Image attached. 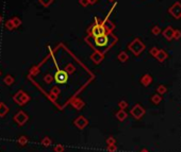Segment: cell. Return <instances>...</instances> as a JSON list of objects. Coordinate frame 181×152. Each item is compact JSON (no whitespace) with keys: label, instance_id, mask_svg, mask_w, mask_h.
Segmentation results:
<instances>
[{"label":"cell","instance_id":"cell-1","mask_svg":"<svg viewBox=\"0 0 181 152\" xmlns=\"http://www.w3.org/2000/svg\"><path fill=\"white\" fill-rule=\"evenodd\" d=\"M85 41L92 46L93 48L96 49V51L105 53L110 47H112L114 45V43L116 42V37L113 36L111 33H107L105 35L98 36V37H94L92 35H89L85 38Z\"/></svg>","mask_w":181,"mask_h":152},{"label":"cell","instance_id":"cell-2","mask_svg":"<svg viewBox=\"0 0 181 152\" xmlns=\"http://www.w3.org/2000/svg\"><path fill=\"white\" fill-rule=\"evenodd\" d=\"M95 21L96 23L92 26V28L89 30V35H92L94 37H98V36H102L107 34V30H106V27L103 25V23H98V19L95 18Z\"/></svg>","mask_w":181,"mask_h":152},{"label":"cell","instance_id":"cell-3","mask_svg":"<svg viewBox=\"0 0 181 152\" xmlns=\"http://www.w3.org/2000/svg\"><path fill=\"white\" fill-rule=\"evenodd\" d=\"M128 48L130 49V51H132V53L134 54V56H140V54L143 52L144 49H145V46H144V44L142 43L141 39L135 38V39H133V41L131 42L130 45L128 46Z\"/></svg>","mask_w":181,"mask_h":152},{"label":"cell","instance_id":"cell-4","mask_svg":"<svg viewBox=\"0 0 181 152\" xmlns=\"http://www.w3.org/2000/svg\"><path fill=\"white\" fill-rule=\"evenodd\" d=\"M13 99L14 101L16 102L19 105H25L26 103H28L29 100H30V97L26 94L25 91H18L14 96H13Z\"/></svg>","mask_w":181,"mask_h":152},{"label":"cell","instance_id":"cell-5","mask_svg":"<svg viewBox=\"0 0 181 152\" xmlns=\"http://www.w3.org/2000/svg\"><path fill=\"white\" fill-rule=\"evenodd\" d=\"M53 78L56 83L64 84L66 83L67 80H68V72H67L66 70H61V69H59V70H56Z\"/></svg>","mask_w":181,"mask_h":152},{"label":"cell","instance_id":"cell-6","mask_svg":"<svg viewBox=\"0 0 181 152\" xmlns=\"http://www.w3.org/2000/svg\"><path fill=\"white\" fill-rule=\"evenodd\" d=\"M130 114L134 117L135 119L138 120L145 115V110H144V107H142V105H140V104H135L134 107L131 109Z\"/></svg>","mask_w":181,"mask_h":152},{"label":"cell","instance_id":"cell-7","mask_svg":"<svg viewBox=\"0 0 181 152\" xmlns=\"http://www.w3.org/2000/svg\"><path fill=\"white\" fill-rule=\"evenodd\" d=\"M14 120H15L18 124L23 126V124H25L26 122H27V120H28V115L26 114L25 112L19 111L17 114L14 116Z\"/></svg>","mask_w":181,"mask_h":152},{"label":"cell","instance_id":"cell-8","mask_svg":"<svg viewBox=\"0 0 181 152\" xmlns=\"http://www.w3.org/2000/svg\"><path fill=\"white\" fill-rule=\"evenodd\" d=\"M74 124L76 126L78 129L80 130H83L84 128H86V126L89 124V121H87V119L85 118L84 116H79L78 118H76L74 121Z\"/></svg>","mask_w":181,"mask_h":152},{"label":"cell","instance_id":"cell-9","mask_svg":"<svg viewBox=\"0 0 181 152\" xmlns=\"http://www.w3.org/2000/svg\"><path fill=\"white\" fill-rule=\"evenodd\" d=\"M169 13L174 16L175 18H180L181 17V4L179 2H176L175 4L169 9Z\"/></svg>","mask_w":181,"mask_h":152},{"label":"cell","instance_id":"cell-10","mask_svg":"<svg viewBox=\"0 0 181 152\" xmlns=\"http://www.w3.org/2000/svg\"><path fill=\"white\" fill-rule=\"evenodd\" d=\"M70 104H72L76 110H81L82 107H84V102L82 101L80 98H78V97H75V98L70 99Z\"/></svg>","mask_w":181,"mask_h":152},{"label":"cell","instance_id":"cell-11","mask_svg":"<svg viewBox=\"0 0 181 152\" xmlns=\"http://www.w3.org/2000/svg\"><path fill=\"white\" fill-rule=\"evenodd\" d=\"M91 58L93 60V62H95L96 64H99L100 62L103 60V53L99 52V51H95V53H93L91 56Z\"/></svg>","mask_w":181,"mask_h":152},{"label":"cell","instance_id":"cell-12","mask_svg":"<svg viewBox=\"0 0 181 152\" xmlns=\"http://www.w3.org/2000/svg\"><path fill=\"white\" fill-rule=\"evenodd\" d=\"M174 32H175V30H174L171 27H167V28L163 31V36L166 39L171 41V38H174Z\"/></svg>","mask_w":181,"mask_h":152},{"label":"cell","instance_id":"cell-13","mask_svg":"<svg viewBox=\"0 0 181 152\" xmlns=\"http://www.w3.org/2000/svg\"><path fill=\"white\" fill-rule=\"evenodd\" d=\"M156 58L158 60L159 62H164L166 58H167V53H166L163 49H160V50H159V52H158V54H157Z\"/></svg>","mask_w":181,"mask_h":152},{"label":"cell","instance_id":"cell-14","mask_svg":"<svg viewBox=\"0 0 181 152\" xmlns=\"http://www.w3.org/2000/svg\"><path fill=\"white\" fill-rule=\"evenodd\" d=\"M151 81H152V78H151L150 75H145V76H143V78L141 79V83L143 84L144 86H149Z\"/></svg>","mask_w":181,"mask_h":152},{"label":"cell","instance_id":"cell-15","mask_svg":"<svg viewBox=\"0 0 181 152\" xmlns=\"http://www.w3.org/2000/svg\"><path fill=\"white\" fill-rule=\"evenodd\" d=\"M116 119L118 120V121H124V120L127 118V113L125 112V110H120V111H118L117 113H116Z\"/></svg>","mask_w":181,"mask_h":152},{"label":"cell","instance_id":"cell-16","mask_svg":"<svg viewBox=\"0 0 181 152\" xmlns=\"http://www.w3.org/2000/svg\"><path fill=\"white\" fill-rule=\"evenodd\" d=\"M103 23V25H105L106 27V30H107L108 33H112L113 29H114V25H113L111 21L109 20V19H106L105 21H102Z\"/></svg>","mask_w":181,"mask_h":152},{"label":"cell","instance_id":"cell-17","mask_svg":"<svg viewBox=\"0 0 181 152\" xmlns=\"http://www.w3.org/2000/svg\"><path fill=\"white\" fill-rule=\"evenodd\" d=\"M9 113V107L4 103L0 102V117H3Z\"/></svg>","mask_w":181,"mask_h":152},{"label":"cell","instance_id":"cell-18","mask_svg":"<svg viewBox=\"0 0 181 152\" xmlns=\"http://www.w3.org/2000/svg\"><path fill=\"white\" fill-rule=\"evenodd\" d=\"M3 82H4L5 85H8V86H11L15 80H14V77H12L11 75H8V76H5L4 79H3Z\"/></svg>","mask_w":181,"mask_h":152},{"label":"cell","instance_id":"cell-19","mask_svg":"<svg viewBox=\"0 0 181 152\" xmlns=\"http://www.w3.org/2000/svg\"><path fill=\"white\" fill-rule=\"evenodd\" d=\"M151 101H152V103H153V104H156V105H158V104L161 102V95H159V94L153 95V96L151 97Z\"/></svg>","mask_w":181,"mask_h":152},{"label":"cell","instance_id":"cell-20","mask_svg":"<svg viewBox=\"0 0 181 152\" xmlns=\"http://www.w3.org/2000/svg\"><path fill=\"white\" fill-rule=\"evenodd\" d=\"M12 19V21H13V23H14V27H15V29L16 28H18L19 26H21V19L19 17H13V18H11Z\"/></svg>","mask_w":181,"mask_h":152},{"label":"cell","instance_id":"cell-21","mask_svg":"<svg viewBox=\"0 0 181 152\" xmlns=\"http://www.w3.org/2000/svg\"><path fill=\"white\" fill-rule=\"evenodd\" d=\"M118 60H119L120 62H122V63H125L128 60V54L122 51V52H120V53L118 54Z\"/></svg>","mask_w":181,"mask_h":152},{"label":"cell","instance_id":"cell-22","mask_svg":"<svg viewBox=\"0 0 181 152\" xmlns=\"http://www.w3.org/2000/svg\"><path fill=\"white\" fill-rule=\"evenodd\" d=\"M157 91H158L159 95H164L167 91V88H166L165 86H164L163 84H161V85H159V87L157 88Z\"/></svg>","mask_w":181,"mask_h":152},{"label":"cell","instance_id":"cell-23","mask_svg":"<svg viewBox=\"0 0 181 152\" xmlns=\"http://www.w3.org/2000/svg\"><path fill=\"white\" fill-rule=\"evenodd\" d=\"M5 28L8 29L9 31H12V30H14V29H15V27H14V23H13L12 19H9V20L5 23Z\"/></svg>","mask_w":181,"mask_h":152},{"label":"cell","instance_id":"cell-24","mask_svg":"<svg viewBox=\"0 0 181 152\" xmlns=\"http://www.w3.org/2000/svg\"><path fill=\"white\" fill-rule=\"evenodd\" d=\"M42 145L43 146H45V147H49L51 145V140L49 138V137H44L43 140H42Z\"/></svg>","mask_w":181,"mask_h":152},{"label":"cell","instance_id":"cell-25","mask_svg":"<svg viewBox=\"0 0 181 152\" xmlns=\"http://www.w3.org/2000/svg\"><path fill=\"white\" fill-rule=\"evenodd\" d=\"M38 1H40V3H41L43 7H45V8L49 7L51 3L53 2V0H38Z\"/></svg>","mask_w":181,"mask_h":152},{"label":"cell","instance_id":"cell-26","mask_svg":"<svg viewBox=\"0 0 181 152\" xmlns=\"http://www.w3.org/2000/svg\"><path fill=\"white\" fill-rule=\"evenodd\" d=\"M107 150L108 152H116L117 151V147H116V145H108Z\"/></svg>","mask_w":181,"mask_h":152},{"label":"cell","instance_id":"cell-27","mask_svg":"<svg viewBox=\"0 0 181 152\" xmlns=\"http://www.w3.org/2000/svg\"><path fill=\"white\" fill-rule=\"evenodd\" d=\"M18 142H19V145H21V146H25V145L28 142V138L26 136H21L19 140H18Z\"/></svg>","mask_w":181,"mask_h":152},{"label":"cell","instance_id":"cell-28","mask_svg":"<svg viewBox=\"0 0 181 152\" xmlns=\"http://www.w3.org/2000/svg\"><path fill=\"white\" fill-rule=\"evenodd\" d=\"M65 70H66L68 74H73V72L76 70V68L74 67V65H73V64H68V65L66 66V69H65Z\"/></svg>","mask_w":181,"mask_h":152},{"label":"cell","instance_id":"cell-29","mask_svg":"<svg viewBox=\"0 0 181 152\" xmlns=\"http://www.w3.org/2000/svg\"><path fill=\"white\" fill-rule=\"evenodd\" d=\"M54 78H52V76L51 75H46V76L44 77V81L46 82V83H51L52 82V80H53Z\"/></svg>","mask_w":181,"mask_h":152},{"label":"cell","instance_id":"cell-30","mask_svg":"<svg viewBox=\"0 0 181 152\" xmlns=\"http://www.w3.org/2000/svg\"><path fill=\"white\" fill-rule=\"evenodd\" d=\"M118 107H120V110H125L126 107H128V103L125 101V100H122V101L118 102Z\"/></svg>","mask_w":181,"mask_h":152},{"label":"cell","instance_id":"cell-31","mask_svg":"<svg viewBox=\"0 0 181 152\" xmlns=\"http://www.w3.org/2000/svg\"><path fill=\"white\" fill-rule=\"evenodd\" d=\"M106 142H107V145H115V142H116V140H115L114 137H109V138H107V140H106Z\"/></svg>","mask_w":181,"mask_h":152},{"label":"cell","instance_id":"cell-32","mask_svg":"<svg viewBox=\"0 0 181 152\" xmlns=\"http://www.w3.org/2000/svg\"><path fill=\"white\" fill-rule=\"evenodd\" d=\"M40 71V69H38V67H36V66H34V67H32V68L30 69V74L32 75V76H35V75H37V72Z\"/></svg>","mask_w":181,"mask_h":152},{"label":"cell","instance_id":"cell-33","mask_svg":"<svg viewBox=\"0 0 181 152\" xmlns=\"http://www.w3.org/2000/svg\"><path fill=\"white\" fill-rule=\"evenodd\" d=\"M160 28H159L158 26H155V27H153L152 28V30H151V32L153 33V34H155V35H159V34H160Z\"/></svg>","mask_w":181,"mask_h":152},{"label":"cell","instance_id":"cell-34","mask_svg":"<svg viewBox=\"0 0 181 152\" xmlns=\"http://www.w3.org/2000/svg\"><path fill=\"white\" fill-rule=\"evenodd\" d=\"M180 37H181V31L175 30V32H174V38H175V39H179Z\"/></svg>","mask_w":181,"mask_h":152},{"label":"cell","instance_id":"cell-35","mask_svg":"<svg viewBox=\"0 0 181 152\" xmlns=\"http://www.w3.org/2000/svg\"><path fill=\"white\" fill-rule=\"evenodd\" d=\"M54 151L56 152H64V147L62 145H56L54 147Z\"/></svg>","mask_w":181,"mask_h":152},{"label":"cell","instance_id":"cell-36","mask_svg":"<svg viewBox=\"0 0 181 152\" xmlns=\"http://www.w3.org/2000/svg\"><path fill=\"white\" fill-rule=\"evenodd\" d=\"M158 52H159V49L156 48V47H155V48H151V49H150V54H151L152 56H157Z\"/></svg>","mask_w":181,"mask_h":152},{"label":"cell","instance_id":"cell-37","mask_svg":"<svg viewBox=\"0 0 181 152\" xmlns=\"http://www.w3.org/2000/svg\"><path fill=\"white\" fill-rule=\"evenodd\" d=\"M79 2L82 7H86V5L89 4V0H79Z\"/></svg>","mask_w":181,"mask_h":152},{"label":"cell","instance_id":"cell-38","mask_svg":"<svg viewBox=\"0 0 181 152\" xmlns=\"http://www.w3.org/2000/svg\"><path fill=\"white\" fill-rule=\"evenodd\" d=\"M96 1H97V0H89V3H92V4H93V3H95Z\"/></svg>","mask_w":181,"mask_h":152},{"label":"cell","instance_id":"cell-39","mask_svg":"<svg viewBox=\"0 0 181 152\" xmlns=\"http://www.w3.org/2000/svg\"><path fill=\"white\" fill-rule=\"evenodd\" d=\"M2 19H3V18H2V16H1V15H0V23H2Z\"/></svg>","mask_w":181,"mask_h":152},{"label":"cell","instance_id":"cell-40","mask_svg":"<svg viewBox=\"0 0 181 152\" xmlns=\"http://www.w3.org/2000/svg\"><path fill=\"white\" fill-rule=\"evenodd\" d=\"M141 152H148V151H147V150H146V149H143Z\"/></svg>","mask_w":181,"mask_h":152},{"label":"cell","instance_id":"cell-41","mask_svg":"<svg viewBox=\"0 0 181 152\" xmlns=\"http://www.w3.org/2000/svg\"><path fill=\"white\" fill-rule=\"evenodd\" d=\"M110 1H114V0H110Z\"/></svg>","mask_w":181,"mask_h":152},{"label":"cell","instance_id":"cell-42","mask_svg":"<svg viewBox=\"0 0 181 152\" xmlns=\"http://www.w3.org/2000/svg\"><path fill=\"white\" fill-rule=\"evenodd\" d=\"M0 75H1V71H0Z\"/></svg>","mask_w":181,"mask_h":152}]
</instances>
